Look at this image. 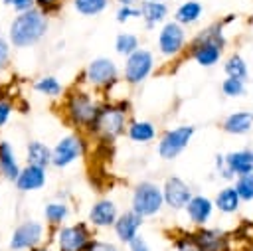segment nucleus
Segmentation results:
<instances>
[{"instance_id": "obj_1", "label": "nucleus", "mask_w": 253, "mask_h": 251, "mask_svg": "<svg viewBox=\"0 0 253 251\" xmlns=\"http://www.w3.org/2000/svg\"><path fill=\"white\" fill-rule=\"evenodd\" d=\"M225 45V26L221 22H213L196 34V38L188 45V53L200 67H213L221 61Z\"/></svg>"}, {"instance_id": "obj_20", "label": "nucleus", "mask_w": 253, "mask_h": 251, "mask_svg": "<svg viewBox=\"0 0 253 251\" xmlns=\"http://www.w3.org/2000/svg\"><path fill=\"white\" fill-rule=\"evenodd\" d=\"M253 128V111H233L221 121V130L233 136H243Z\"/></svg>"}, {"instance_id": "obj_33", "label": "nucleus", "mask_w": 253, "mask_h": 251, "mask_svg": "<svg viewBox=\"0 0 253 251\" xmlns=\"http://www.w3.org/2000/svg\"><path fill=\"white\" fill-rule=\"evenodd\" d=\"M34 89L42 95H47V97H57L61 93V83L55 79V77H42L34 83Z\"/></svg>"}, {"instance_id": "obj_35", "label": "nucleus", "mask_w": 253, "mask_h": 251, "mask_svg": "<svg viewBox=\"0 0 253 251\" xmlns=\"http://www.w3.org/2000/svg\"><path fill=\"white\" fill-rule=\"evenodd\" d=\"M87 251H119L117 245L109 243V241H91V245L87 247Z\"/></svg>"}, {"instance_id": "obj_21", "label": "nucleus", "mask_w": 253, "mask_h": 251, "mask_svg": "<svg viewBox=\"0 0 253 251\" xmlns=\"http://www.w3.org/2000/svg\"><path fill=\"white\" fill-rule=\"evenodd\" d=\"M213 204H215V209H217L219 213H223V215H233V213H237V211L241 209V204H243V202H241V198H239L235 186H233V184H227V186H223V188H219V190L215 192Z\"/></svg>"}, {"instance_id": "obj_43", "label": "nucleus", "mask_w": 253, "mask_h": 251, "mask_svg": "<svg viewBox=\"0 0 253 251\" xmlns=\"http://www.w3.org/2000/svg\"><path fill=\"white\" fill-rule=\"evenodd\" d=\"M55 2H57V0H38V4H40V6H45V8H47V6H53Z\"/></svg>"}, {"instance_id": "obj_16", "label": "nucleus", "mask_w": 253, "mask_h": 251, "mask_svg": "<svg viewBox=\"0 0 253 251\" xmlns=\"http://www.w3.org/2000/svg\"><path fill=\"white\" fill-rule=\"evenodd\" d=\"M192 239L198 251H227L229 245L227 235L217 227H200L196 233H192Z\"/></svg>"}, {"instance_id": "obj_14", "label": "nucleus", "mask_w": 253, "mask_h": 251, "mask_svg": "<svg viewBox=\"0 0 253 251\" xmlns=\"http://www.w3.org/2000/svg\"><path fill=\"white\" fill-rule=\"evenodd\" d=\"M83 152H85V142L81 136H75V134L63 136L51 150V164L57 168H65Z\"/></svg>"}, {"instance_id": "obj_6", "label": "nucleus", "mask_w": 253, "mask_h": 251, "mask_svg": "<svg viewBox=\"0 0 253 251\" xmlns=\"http://www.w3.org/2000/svg\"><path fill=\"white\" fill-rule=\"evenodd\" d=\"M186 28L182 24H178L176 20H166L160 30H158V36H156V47H158V53L162 57H176L178 53H182L186 49Z\"/></svg>"}, {"instance_id": "obj_11", "label": "nucleus", "mask_w": 253, "mask_h": 251, "mask_svg": "<svg viewBox=\"0 0 253 251\" xmlns=\"http://www.w3.org/2000/svg\"><path fill=\"white\" fill-rule=\"evenodd\" d=\"M42 239H43V225L36 219H28L14 229L10 239V249H16V251L34 249L42 243Z\"/></svg>"}, {"instance_id": "obj_41", "label": "nucleus", "mask_w": 253, "mask_h": 251, "mask_svg": "<svg viewBox=\"0 0 253 251\" xmlns=\"http://www.w3.org/2000/svg\"><path fill=\"white\" fill-rule=\"evenodd\" d=\"M233 20H237V16H235V14H227V16H225V18H221L219 22H221L223 26H227V24H231Z\"/></svg>"}, {"instance_id": "obj_22", "label": "nucleus", "mask_w": 253, "mask_h": 251, "mask_svg": "<svg viewBox=\"0 0 253 251\" xmlns=\"http://www.w3.org/2000/svg\"><path fill=\"white\" fill-rule=\"evenodd\" d=\"M45 184V168L28 164L26 168L20 170V176L16 180V188L20 192H34L40 190Z\"/></svg>"}, {"instance_id": "obj_29", "label": "nucleus", "mask_w": 253, "mask_h": 251, "mask_svg": "<svg viewBox=\"0 0 253 251\" xmlns=\"http://www.w3.org/2000/svg\"><path fill=\"white\" fill-rule=\"evenodd\" d=\"M233 186L243 204H253V172L241 174L233 180Z\"/></svg>"}, {"instance_id": "obj_38", "label": "nucleus", "mask_w": 253, "mask_h": 251, "mask_svg": "<svg viewBox=\"0 0 253 251\" xmlns=\"http://www.w3.org/2000/svg\"><path fill=\"white\" fill-rule=\"evenodd\" d=\"M38 0H12V6L18 10V12H26V10H32V6L36 4Z\"/></svg>"}, {"instance_id": "obj_15", "label": "nucleus", "mask_w": 253, "mask_h": 251, "mask_svg": "<svg viewBox=\"0 0 253 251\" xmlns=\"http://www.w3.org/2000/svg\"><path fill=\"white\" fill-rule=\"evenodd\" d=\"M184 211L196 227H206L215 211V204L211 198H208L204 194H194L192 200L188 202V206L184 208Z\"/></svg>"}, {"instance_id": "obj_31", "label": "nucleus", "mask_w": 253, "mask_h": 251, "mask_svg": "<svg viewBox=\"0 0 253 251\" xmlns=\"http://www.w3.org/2000/svg\"><path fill=\"white\" fill-rule=\"evenodd\" d=\"M73 6L81 16H97L109 6V0H73Z\"/></svg>"}, {"instance_id": "obj_17", "label": "nucleus", "mask_w": 253, "mask_h": 251, "mask_svg": "<svg viewBox=\"0 0 253 251\" xmlns=\"http://www.w3.org/2000/svg\"><path fill=\"white\" fill-rule=\"evenodd\" d=\"M142 223H144V217H142V215H138L136 211L128 209V211L119 213V217H117V221H115L113 229H115V233H117L119 241H123V243H126V245H128L134 237H138V229L142 227Z\"/></svg>"}, {"instance_id": "obj_19", "label": "nucleus", "mask_w": 253, "mask_h": 251, "mask_svg": "<svg viewBox=\"0 0 253 251\" xmlns=\"http://www.w3.org/2000/svg\"><path fill=\"white\" fill-rule=\"evenodd\" d=\"M117 217H119L117 204L113 200H107V198L95 202L91 206V209H89V221L95 227H113Z\"/></svg>"}, {"instance_id": "obj_30", "label": "nucleus", "mask_w": 253, "mask_h": 251, "mask_svg": "<svg viewBox=\"0 0 253 251\" xmlns=\"http://www.w3.org/2000/svg\"><path fill=\"white\" fill-rule=\"evenodd\" d=\"M140 45H138V36H134V34H128V32H123V34H119L117 36V40H115V49H117V53L119 55H130L132 51H136Z\"/></svg>"}, {"instance_id": "obj_36", "label": "nucleus", "mask_w": 253, "mask_h": 251, "mask_svg": "<svg viewBox=\"0 0 253 251\" xmlns=\"http://www.w3.org/2000/svg\"><path fill=\"white\" fill-rule=\"evenodd\" d=\"M10 113H12V105L4 99H0V126L6 125V121L10 119Z\"/></svg>"}, {"instance_id": "obj_3", "label": "nucleus", "mask_w": 253, "mask_h": 251, "mask_svg": "<svg viewBox=\"0 0 253 251\" xmlns=\"http://www.w3.org/2000/svg\"><path fill=\"white\" fill-rule=\"evenodd\" d=\"M162 206H166L162 186H158L150 180H142L134 186L132 198H130V209L132 211H136L142 217H154L156 213H160Z\"/></svg>"}, {"instance_id": "obj_27", "label": "nucleus", "mask_w": 253, "mask_h": 251, "mask_svg": "<svg viewBox=\"0 0 253 251\" xmlns=\"http://www.w3.org/2000/svg\"><path fill=\"white\" fill-rule=\"evenodd\" d=\"M26 154H28V164H34L40 168H45L51 164V150L40 140H32L28 144Z\"/></svg>"}, {"instance_id": "obj_39", "label": "nucleus", "mask_w": 253, "mask_h": 251, "mask_svg": "<svg viewBox=\"0 0 253 251\" xmlns=\"http://www.w3.org/2000/svg\"><path fill=\"white\" fill-rule=\"evenodd\" d=\"M8 53H10V49H8V43L0 38V67L8 61Z\"/></svg>"}, {"instance_id": "obj_5", "label": "nucleus", "mask_w": 253, "mask_h": 251, "mask_svg": "<svg viewBox=\"0 0 253 251\" xmlns=\"http://www.w3.org/2000/svg\"><path fill=\"white\" fill-rule=\"evenodd\" d=\"M194 134H196V126H192V125H180L174 128H166L158 138V146H156L158 156L162 160L178 158L188 148Z\"/></svg>"}, {"instance_id": "obj_9", "label": "nucleus", "mask_w": 253, "mask_h": 251, "mask_svg": "<svg viewBox=\"0 0 253 251\" xmlns=\"http://www.w3.org/2000/svg\"><path fill=\"white\" fill-rule=\"evenodd\" d=\"M93 237L85 223L65 225L57 231V249L59 251H87Z\"/></svg>"}, {"instance_id": "obj_44", "label": "nucleus", "mask_w": 253, "mask_h": 251, "mask_svg": "<svg viewBox=\"0 0 253 251\" xmlns=\"http://www.w3.org/2000/svg\"><path fill=\"white\" fill-rule=\"evenodd\" d=\"M32 251H49V249H47V247H34Z\"/></svg>"}, {"instance_id": "obj_25", "label": "nucleus", "mask_w": 253, "mask_h": 251, "mask_svg": "<svg viewBox=\"0 0 253 251\" xmlns=\"http://www.w3.org/2000/svg\"><path fill=\"white\" fill-rule=\"evenodd\" d=\"M126 136L132 142L146 144V142H152L156 138V126L150 121H130L126 126Z\"/></svg>"}, {"instance_id": "obj_34", "label": "nucleus", "mask_w": 253, "mask_h": 251, "mask_svg": "<svg viewBox=\"0 0 253 251\" xmlns=\"http://www.w3.org/2000/svg\"><path fill=\"white\" fill-rule=\"evenodd\" d=\"M132 18H140V8L138 6H119L117 10V22L125 24Z\"/></svg>"}, {"instance_id": "obj_23", "label": "nucleus", "mask_w": 253, "mask_h": 251, "mask_svg": "<svg viewBox=\"0 0 253 251\" xmlns=\"http://www.w3.org/2000/svg\"><path fill=\"white\" fill-rule=\"evenodd\" d=\"M204 16V6L202 2L198 0H184L176 10H174V20L178 24H182L184 28L186 26H192L196 22H200V18Z\"/></svg>"}, {"instance_id": "obj_37", "label": "nucleus", "mask_w": 253, "mask_h": 251, "mask_svg": "<svg viewBox=\"0 0 253 251\" xmlns=\"http://www.w3.org/2000/svg\"><path fill=\"white\" fill-rule=\"evenodd\" d=\"M128 249L130 251H150V247H148V243L138 235V237H134L130 243H128Z\"/></svg>"}, {"instance_id": "obj_13", "label": "nucleus", "mask_w": 253, "mask_h": 251, "mask_svg": "<svg viewBox=\"0 0 253 251\" xmlns=\"http://www.w3.org/2000/svg\"><path fill=\"white\" fill-rule=\"evenodd\" d=\"M249 172H253V148H239L225 154V168L217 172V176L231 182L237 176Z\"/></svg>"}, {"instance_id": "obj_8", "label": "nucleus", "mask_w": 253, "mask_h": 251, "mask_svg": "<svg viewBox=\"0 0 253 251\" xmlns=\"http://www.w3.org/2000/svg\"><path fill=\"white\" fill-rule=\"evenodd\" d=\"M99 109L93 99L83 93V91H75L69 95L67 99V115L71 119V123L79 125V126H93V123L97 121V115H99Z\"/></svg>"}, {"instance_id": "obj_42", "label": "nucleus", "mask_w": 253, "mask_h": 251, "mask_svg": "<svg viewBox=\"0 0 253 251\" xmlns=\"http://www.w3.org/2000/svg\"><path fill=\"white\" fill-rule=\"evenodd\" d=\"M119 2V6H136L138 4V0H117Z\"/></svg>"}, {"instance_id": "obj_10", "label": "nucleus", "mask_w": 253, "mask_h": 251, "mask_svg": "<svg viewBox=\"0 0 253 251\" xmlns=\"http://www.w3.org/2000/svg\"><path fill=\"white\" fill-rule=\"evenodd\" d=\"M85 79L93 87H109L119 79V67L109 57H97L87 65Z\"/></svg>"}, {"instance_id": "obj_7", "label": "nucleus", "mask_w": 253, "mask_h": 251, "mask_svg": "<svg viewBox=\"0 0 253 251\" xmlns=\"http://www.w3.org/2000/svg\"><path fill=\"white\" fill-rule=\"evenodd\" d=\"M156 61H154V53L146 47H138L136 51H132L130 55H126L125 59V69H123V77L128 85H140L148 79V75L152 73Z\"/></svg>"}, {"instance_id": "obj_28", "label": "nucleus", "mask_w": 253, "mask_h": 251, "mask_svg": "<svg viewBox=\"0 0 253 251\" xmlns=\"http://www.w3.org/2000/svg\"><path fill=\"white\" fill-rule=\"evenodd\" d=\"M221 93L227 99H239L247 93V81L245 79H237V77H225L219 85Z\"/></svg>"}, {"instance_id": "obj_26", "label": "nucleus", "mask_w": 253, "mask_h": 251, "mask_svg": "<svg viewBox=\"0 0 253 251\" xmlns=\"http://www.w3.org/2000/svg\"><path fill=\"white\" fill-rule=\"evenodd\" d=\"M223 73L225 77H237V79H249V67L247 61L243 59V55L239 53H231L223 59Z\"/></svg>"}, {"instance_id": "obj_24", "label": "nucleus", "mask_w": 253, "mask_h": 251, "mask_svg": "<svg viewBox=\"0 0 253 251\" xmlns=\"http://www.w3.org/2000/svg\"><path fill=\"white\" fill-rule=\"evenodd\" d=\"M0 172L10 182H16L20 176V166H18L16 154L10 146V142H6V140H0Z\"/></svg>"}, {"instance_id": "obj_4", "label": "nucleus", "mask_w": 253, "mask_h": 251, "mask_svg": "<svg viewBox=\"0 0 253 251\" xmlns=\"http://www.w3.org/2000/svg\"><path fill=\"white\" fill-rule=\"evenodd\" d=\"M126 105L117 103V105H103L99 109L97 121L93 123L91 130H97L99 134H103L107 140H115L117 136H121L125 132V128L128 126L126 123Z\"/></svg>"}, {"instance_id": "obj_12", "label": "nucleus", "mask_w": 253, "mask_h": 251, "mask_svg": "<svg viewBox=\"0 0 253 251\" xmlns=\"http://www.w3.org/2000/svg\"><path fill=\"white\" fill-rule=\"evenodd\" d=\"M162 192H164V204L170 208V209H184L188 206V202L192 200L194 192H192V186L188 182H184L182 178L178 176H170L164 180V186H162Z\"/></svg>"}, {"instance_id": "obj_2", "label": "nucleus", "mask_w": 253, "mask_h": 251, "mask_svg": "<svg viewBox=\"0 0 253 251\" xmlns=\"http://www.w3.org/2000/svg\"><path fill=\"white\" fill-rule=\"evenodd\" d=\"M47 30V18L42 10H26L20 12L10 24V42L16 47H28L38 43Z\"/></svg>"}, {"instance_id": "obj_32", "label": "nucleus", "mask_w": 253, "mask_h": 251, "mask_svg": "<svg viewBox=\"0 0 253 251\" xmlns=\"http://www.w3.org/2000/svg\"><path fill=\"white\" fill-rule=\"evenodd\" d=\"M43 213H45L47 223H51V225H59V223L67 217L69 209H67V206H65L63 202H53V204H47V206H45Z\"/></svg>"}, {"instance_id": "obj_40", "label": "nucleus", "mask_w": 253, "mask_h": 251, "mask_svg": "<svg viewBox=\"0 0 253 251\" xmlns=\"http://www.w3.org/2000/svg\"><path fill=\"white\" fill-rule=\"evenodd\" d=\"M213 164H215V172H221L225 168V154H215Z\"/></svg>"}, {"instance_id": "obj_18", "label": "nucleus", "mask_w": 253, "mask_h": 251, "mask_svg": "<svg viewBox=\"0 0 253 251\" xmlns=\"http://www.w3.org/2000/svg\"><path fill=\"white\" fill-rule=\"evenodd\" d=\"M140 8V18L146 26V30H154L158 24H164L168 18V4L164 0H140L138 2Z\"/></svg>"}]
</instances>
